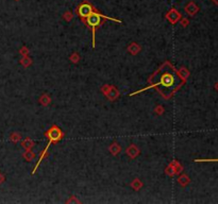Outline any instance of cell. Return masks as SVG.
I'll list each match as a JSON object with an SVG mask.
<instances>
[{
    "mask_svg": "<svg viewBox=\"0 0 218 204\" xmlns=\"http://www.w3.org/2000/svg\"><path fill=\"white\" fill-rule=\"evenodd\" d=\"M216 88H217V89H218V83H217V84H216Z\"/></svg>",
    "mask_w": 218,
    "mask_h": 204,
    "instance_id": "cell-7",
    "label": "cell"
},
{
    "mask_svg": "<svg viewBox=\"0 0 218 204\" xmlns=\"http://www.w3.org/2000/svg\"><path fill=\"white\" fill-rule=\"evenodd\" d=\"M62 136H63V134H62L61 130H60L58 127H52L50 130H49V132H48V138H49L48 145H47V147L45 148V150L43 151L42 155H40V159H38V163L36 164V166H35L34 170H33V173L36 171V169H37V167H38V165H40V163L42 162V159L45 157V155H46V153H47V150H48V148H49V146H50L52 143H56V141H60V139L62 138Z\"/></svg>",
    "mask_w": 218,
    "mask_h": 204,
    "instance_id": "cell-2",
    "label": "cell"
},
{
    "mask_svg": "<svg viewBox=\"0 0 218 204\" xmlns=\"http://www.w3.org/2000/svg\"><path fill=\"white\" fill-rule=\"evenodd\" d=\"M101 18H104V19H111V20H114L117 21V22H120L119 19H116V18H110V17H106L104 15H101L99 13H96V12H92L90 15L86 17V22L87 25L90 27V29H92V32H93V47H95V30L96 28L100 25V20Z\"/></svg>",
    "mask_w": 218,
    "mask_h": 204,
    "instance_id": "cell-1",
    "label": "cell"
},
{
    "mask_svg": "<svg viewBox=\"0 0 218 204\" xmlns=\"http://www.w3.org/2000/svg\"><path fill=\"white\" fill-rule=\"evenodd\" d=\"M2 177H1V175H0V183H1V182H2Z\"/></svg>",
    "mask_w": 218,
    "mask_h": 204,
    "instance_id": "cell-6",
    "label": "cell"
},
{
    "mask_svg": "<svg viewBox=\"0 0 218 204\" xmlns=\"http://www.w3.org/2000/svg\"><path fill=\"white\" fill-rule=\"evenodd\" d=\"M173 84H175V77L169 74H166L161 78V81H160L159 83L153 84L151 87H155V86H159V85H162L164 87H170V86H173Z\"/></svg>",
    "mask_w": 218,
    "mask_h": 204,
    "instance_id": "cell-3",
    "label": "cell"
},
{
    "mask_svg": "<svg viewBox=\"0 0 218 204\" xmlns=\"http://www.w3.org/2000/svg\"><path fill=\"white\" fill-rule=\"evenodd\" d=\"M92 12H94L93 8H92V5L88 4V3H82V4L79 6V9H78V13H79V15L81 16L82 18H86Z\"/></svg>",
    "mask_w": 218,
    "mask_h": 204,
    "instance_id": "cell-4",
    "label": "cell"
},
{
    "mask_svg": "<svg viewBox=\"0 0 218 204\" xmlns=\"http://www.w3.org/2000/svg\"><path fill=\"white\" fill-rule=\"evenodd\" d=\"M212 1H213V2H214V3H215L216 5H218V0H212Z\"/></svg>",
    "mask_w": 218,
    "mask_h": 204,
    "instance_id": "cell-5",
    "label": "cell"
}]
</instances>
